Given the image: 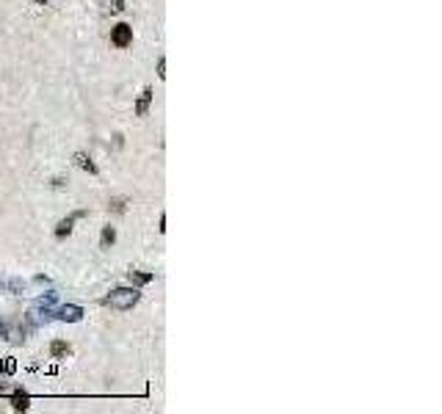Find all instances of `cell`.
Returning <instances> with one entry per match:
<instances>
[{"mask_svg":"<svg viewBox=\"0 0 442 414\" xmlns=\"http://www.w3.org/2000/svg\"><path fill=\"white\" fill-rule=\"evenodd\" d=\"M138 298H141V293L136 288H119L105 298V304H110L113 309H133L138 304Z\"/></svg>","mask_w":442,"mask_h":414,"instance_id":"cell-1","label":"cell"},{"mask_svg":"<svg viewBox=\"0 0 442 414\" xmlns=\"http://www.w3.org/2000/svg\"><path fill=\"white\" fill-rule=\"evenodd\" d=\"M110 42L116 44V47H128V44L133 42V28H130L128 22H119V25L110 31Z\"/></svg>","mask_w":442,"mask_h":414,"instance_id":"cell-2","label":"cell"},{"mask_svg":"<svg viewBox=\"0 0 442 414\" xmlns=\"http://www.w3.org/2000/svg\"><path fill=\"white\" fill-rule=\"evenodd\" d=\"M80 315H83V312H80V306H64V309H58L61 321H72V323H75V321H80Z\"/></svg>","mask_w":442,"mask_h":414,"instance_id":"cell-6","label":"cell"},{"mask_svg":"<svg viewBox=\"0 0 442 414\" xmlns=\"http://www.w3.org/2000/svg\"><path fill=\"white\" fill-rule=\"evenodd\" d=\"M128 276H130V282H136V285H147V282H152V273H141V270H130Z\"/></svg>","mask_w":442,"mask_h":414,"instance_id":"cell-9","label":"cell"},{"mask_svg":"<svg viewBox=\"0 0 442 414\" xmlns=\"http://www.w3.org/2000/svg\"><path fill=\"white\" fill-rule=\"evenodd\" d=\"M75 163H77V166H80L83 171H89V174H97V166L92 163V158H89L86 152H77V155H75Z\"/></svg>","mask_w":442,"mask_h":414,"instance_id":"cell-5","label":"cell"},{"mask_svg":"<svg viewBox=\"0 0 442 414\" xmlns=\"http://www.w3.org/2000/svg\"><path fill=\"white\" fill-rule=\"evenodd\" d=\"M108 207H110L113 213H125V210H128V199H113Z\"/></svg>","mask_w":442,"mask_h":414,"instance_id":"cell-12","label":"cell"},{"mask_svg":"<svg viewBox=\"0 0 442 414\" xmlns=\"http://www.w3.org/2000/svg\"><path fill=\"white\" fill-rule=\"evenodd\" d=\"M80 216H83V213H75V216H69V218H64V221H61L58 227H55V237L69 235V232H72V224H75V218H80Z\"/></svg>","mask_w":442,"mask_h":414,"instance_id":"cell-4","label":"cell"},{"mask_svg":"<svg viewBox=\"0 0 442 414\" xmlns=\"http://www.w3.org/2000/svg\"><path fill=\"white\" fill-rule=\"evenodd\" d=\"M69 351H72V348H69L67 342H61V340H55V342L50 345V354H53V359H64V356H69Z\"/></svg>","mask_w":442,"mask_h":414,"instance_id":"cell-8","label":"cell"},{"mask_svg":"<svg viewBox=\"0 0 442 414\" xmlns=\"http://www.w3.org/2000/svg\"><path fill=\"white\" fill-rule=\"evenodd\" d=\"M113 240H116V229H113V227H102L100 246H102V249H110V246H113Z\"/></svg>","mask_w":442,"mask_h":414,"instance_id":"cell-7","label":"cell"},{"mask_svg":"<svg viewBox=\"0 0 442 414\" xmlns=\"http://www.w3.org/2000/svg\"><path fill=\"white\" fill-rule=\"evenodd\" d=\"M149 102H152V89H144V91H141V100L136 102V113H138V116H147Z\"/></svg>","mask_w":442,"mask_h":414,"instance_id":"cell-3","label":"cell"},{"mask_svg":"<svg viewBox=\"0 0 442 414\" xmlns=\"http://www.w3.org/2000/svg\"><path fill=\"white\" fill-rule=\"evenodd\" d=\"M102 6H105V11L119 14V11H125V0H102Z\"/></svg>","mask_w":442,"mask_h":414,"instance_id":"cell-10","label":"cell"},{"mask_svg":"<svg viewBox=\"0 0 442 414\" xmlns=\"http://www.w3.org/2000/svg\"><path fill=\"white\" fill-rule=\"evenodd\" d=\"M14 409H17V412H25L28 409V395L25 392H17V395H14Z\"/></svg>","mask_w":442,"mask_h":414,"instance_id":"cell-11","label":"cell"},{"mask_svg":"<svg viewBox=\"0 0 442 414\" xmlns=\"http://www.w3.org/2000/svg\"><path fill=\"white\" fill-rule=\"evenodd\" d=\"M163 69H166V58H161V61H158V75H161V77H166V72H163Z\"/></svg>","mask_w":442,"mask_h":414,"instance_id":"cell-13","label":"cell"},{"mask_svg":"<svg viewBox=\"0 0 442 414\" xmlns=\"http://www.w3.org/2000/svg\"><path fill=\"white\" fill-rule=\"evenodd\" d=\"M36 3H42V6H47V0H36Z\"/></svg>","mask_w":442,"mask_h":414,"instance_id":"cell-14","label":"cell"}]
</instances>
